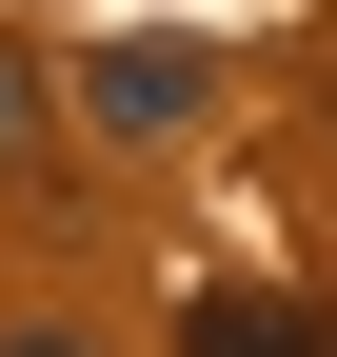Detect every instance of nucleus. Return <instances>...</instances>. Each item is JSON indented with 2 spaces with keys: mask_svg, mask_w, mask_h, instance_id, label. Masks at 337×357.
<instances>
[{
  "mask_svg": "<svg viewBox=\"0 0 337 357\" xmlns=\"http://www.w3.org/2000/svg\"><path fill=\"white\" fill-rule=\"evenodd\" d=\"M198 357H337L318 298H198Z\"/></svg>",
  "mask_w": 337,
  "mask_h": 357,
  "instance_id": "nucleus-2",
  "label": "nucleus"
},
{
  "mask_svg": "<svg viewBox=\"0 0 337 357\" xmlns=\"http://www.w3.org/2000/svg\"><path fill=\"white\" fill-rule=\"evenodd\" d=\"M40 139H60V60H20V40H0V199L40 178Z\"/></svg>",
  "mask_w": 337,
  "mask_h": 357,
  "instance_id": "nucleus-3",
  "label": "nucleus"
},
{
  "mask_svg": "<svg viewBox=\"0 0 337 357\" xmlns=\"http://www.w3.org/2000/svg\"><path fill=\"white\" fill-rule=\"evenodd\" d=\"M198 79H219L198 40H79V60H60V119H100V139H179Z\"/></svg>",
  "mask_w": 337,
  "mask_h": 357,
  "instance_id": "nucleus-1",
  "label": "nucleus"
},
{
  "mask_svg": "<svg viewBox=\"0 0 337 357\" xmlns=\"http://www.w3.org/2000/svg\"><path fill=\"white\" fill-rule=\"evenodd\" d=\"M0 357H100V337H79V318H0Z\"/></svg>",
  "mask_w": 337,
  "mask_h": 357,
  "instance_id": "nucleus-4",
  "label": "nucleus"
}]
</instances>
